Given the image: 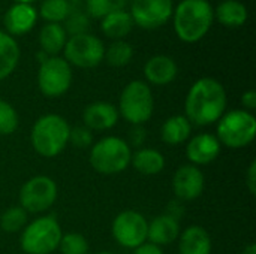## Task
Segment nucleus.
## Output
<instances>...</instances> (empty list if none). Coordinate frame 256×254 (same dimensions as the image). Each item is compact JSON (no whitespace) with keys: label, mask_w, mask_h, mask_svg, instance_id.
Here are the masks:
<instances>
[{"label":"nucleus","mask_w":256,"mask_h":254,"mask_svg":"<svg viewBox=\"0 0 256 254\" xmlns=\"http://www.w3.org/2000/svg\"><path fill=\"white\" fill-rule=\"evenodd\" d=\"M226 91L214 78H200L192 84L184 102L186 118L195 126H208L225 114Z\"/></svg>","instance_id":"1"},{"label":"nucleus","mask_w":256,"mask_h":254,"mask_svg":"<svg viewBox=\"0 0 256 254\" xmlns=\"http://www.w3.org/2000/svg\"><path fill=\"white\" fill-rule=\"evenodd\" d=\"M172 25L177 37L184 43L201 40L214 22L213 4L208 0H180L174 6Z\"/></svg>","instance_id":"2"},{"label":"nucleus","mask_w":256,"mask_h":254,"mask_svg":"<svg viewBox=\"0 0 256 254\" xmlns=\"http://www.w3.org/2000/svg\"><path fill=\"white\" fill-rule=\"evenodd\" d=\"M69 133L70 126L62 115L46 114L33 124L30 141L42 157H56L69 142Z\"/></svg>","instance_id":"3"},{"label":"nucleus","mask_w":256,"mask_h":254,"mask_svg":"<svg viewBox=\"0 0 256 254\" xmlns=\"http://www.w3.org/2000/svg\"><path fill=\"white\" fill-rule=\"evenodd\" d=\"M132 151L124 139L106 136L98 141L90 151V163L93 169L104 175L123 172L130 165Z\"/></svg>","instance_id":"4"},{"label":"nucleus","mask_w":256,"mask_h":254,"mask_svg":"<svg viewBox=\"0 0 256 254\" xmlns=\"http://www.w3.org/2000/svg\"><path fill=\"white\" fill-rule=\"evenodd\" d=\"M118 115L134 126H142L150 120L154 109V99L147 82L135 79L130 81L120 94Z\"/></svg>","instance_id":"5"},{"label":"nucleus","mask_w":256,"mask_h":254,"mask_svg":"<svg viewBox=\"0 0 256 254\" xmlns=\"http://www.w3.org/2000/svg\"><path fill=\"white\" fill-rule=\"evenodd\" d=\"M256 136L255 115L246 109H232L219 118L218 135L220 145L243 148L254 142Z\"/></svg>","instance_id":"6"},{"label":"nucleus","mask_w":256,"mask_h":254,"mask_svg":"<svg viewBox=\"0 0 256 254\" xmlns=\"http://www.w3.org/2000/svg\"><path fill=\"white\" fill-rule=\"evenodd\" d=\"M62 237V228L52 216L40 217L22 229L21 250L27 254H51L58 249Z\"/></svg>","instance_id":"7"},{"label":"nucleus","mask_w":256,"mask_h":254,"mask_svg":"<svg viewBox=\"0 0 256 254\" xmlns=\"http://www.w3.org/2000/svg\"><path fill=\"white\" fill-rule=\"evenodd\" d=\"M63 52V58L70 66L80 69H92L104 61L105 45L98 36L92 33H81L68 37Z\"/></svg>","instance_id":"8"},{"label":"nucleus","mask_w":256,"mask_h":254,"mask_svg":"<svg viewBox=\"0 0 256 254\" xmlns=\"http://www.w3.org/2000/svg\"><path fill=\"white\" fill-rule=\"evenodd\" d=\"M72 66L60 55L46 57L38 70V87L46 97H60L72 85Z\"/></svg>","instance_id":"9"},{"label":"nucleus","mask_w":256,"mask_h":254,"mask_svg":"<svg viewBox=\"0 0 256 254\" xmlns=\"http://www.w3.org/2000/svg\"><path fill=\"white\" fill-rule=\"evenodd\" d=\"M57 184L45 175H38L26 181L20 190V207L27 213L38 214L46 211L57 199Z\"/></svg>","instance_id":"10"},{"label":"nucleus","mask_w":256,"mask_h":254,"mask_svg":"<svg viewBox=\"0 0 256 254\" xmlns=\"http://www.w3.org/2000/svg\"><path fill=\"white\" fill-rule=\"evenodd\" d=\"M174 12V0H129V13L134 24L154 30L165 25Z\"/></svg>","instance_id":"11"},{"label":"nucleus","mask_w":256,"mask_h":254,"mask_svg":"<svg viewBox=\"0 0 256 254\" xmlns=\"http://www.w3.org/2000/svg\"><path fill=\"white\" fill-rule=\"evenodd\" d=\"M148 222L136 211H123L112 222V237L124 249H136L147 241Z\"/></svg>","instance_id":"12"},{"label":"nucleus","mask_w":256,"mask_h":254,"mask_svg":"<svg viewBox=\"0 0 256 254\" xmlns=\"http://www.w3.org/2000/svg\"><path fill=\"white\" fill-rule=\"evenodd\" d=\"M38 9L30 3H12L3 15V25L9 36L18 37L30 33L38 22Z\"/></svg>","instance_id":"13"},{"label":"nucleus","mask_w":256,"mask_h":254,"mask_svg":"<svg viewBox=\"0 0 256 254\" xmlns=\"http://www.w3.org/2000/svg\"><path fill=\"white\" fill-rule=\"evenodd\" d=\"M204 174L195 165H183L172 178V190L180 201H194L204 192Z\"/></svg>","instance_id":"14"},{"label":"nucleus","mask_w":256,"mask_h":254,"mask_svg":"<svg viewBox=\"0 0 256 254\" xmlns=\"http://www.w3.org/2000/svg\"><path fill=\"white\" fill-rule=\"evenodd\" d=\"M144 78L147 84L153 85H168L171 84L178 73V66L174 58L165 54H158L150 57L144 64Z\"/></svg>","instance_id":"15"},{"label":"nucleus","mask_w":256,"mask_h":254,"mask_svg":"<svg viewBox=\"0 0 256 254\" xmlns=\"http://www.w3.org/2000/svg\"><path fill=\"white\" fill-rule=\"evenodd\" d=\"M220 154V142L214 135L210 133H200L190 139L186 147L188 159L195 165H208L218 159Z\"/></svg>","instance_id":"16"},{"label":"nucleus","mask_w":256,"mask_h":254,"mask_svg":"<svg viewBox=\"0 0 256 254\" xmlns=\"http://www.w3.org/2000/svg\"><path fill=\"white\" fill-rule=\"evenodd\" d=\"M118 109L108 102L90 103L82 112L84 126L88 130H108L112 129L118 121Z\"/></svg>","instance_id":"17"},{"label":"nucleus","mask_w":256,"mask_h":254,"mask_svg":"<svg viewBox=\"0 0 256 254\" xmlns=\"http://www.w3.org/2000/svg\"><path fill=\"white\" fill-rule=\"evenodd\" d=\"M180 237V225L174 217L164 214L152 220L147 231L148 243L156 246H168Z\"/></svg>","instance_id":"18"},{"label":"nucleus","mask_w":256,"mask_h":254,"mask_svg":"<svg viewBox=\"0 0 256 254\" xmlns=\"http://www.w3.org/2000/svg\"><path fill=\"white\" fill-rule=\"evenodd\" d=\"M178 252L180 254H210L212 238L208 232L201 226H189L180 234Z\"/></svg>","instance_id":"19"},{"label":"nucleus","mask_w":256,"mask_h":254,"mask_svg":"<svg viewBox=\"0 0 256 254\" xmlns=\"http://www.w3.org/2000/svg\"><path fill=\"white\" fill-rule=\"evenodd\" d=\"M134 25V19L126 9L114 10L100 19V30L111 40H123L132 31Z\"/></svg>","instance_id":"20"},{"label":"nucleus","mask_w":256,"mask_h":254,"mask_svg":"<svg viewBox=\"0 0 256 254\" xmlns=\"http://www.w3.org/2000/svg\"><path fill=\"white\" fill-rule=\"evenodd\" d=\"M213 10L214 21L230 28L244 25L249 18L248 7L240 0H222L216 7H213Z\"/></svg>","instance_id":"21"},{"label":"nucleus","mask_w":256,"mask_h":254,"mask_svg":"<svg viewBox=\"0 0 256 254\" xmlns=\"http://www.w3.org/2000/svg\"><path fill=\"white\" fill-rule=\"evenodd\" d=\"M68 33L63 27V24H52L45 22L39 31V46L44 54L48 57L58 55L68 40Z\"/></svg>","instance_id":"22"},{"label":"nucleus","mask_w":256,"mask_h":254,"mask_svg":"<svg viewBox=\"0 0 256 254\" xmlns=\"http://www.w3.org/2000/svg\"><path fill=\"white\" fill-rule=\"evenodd\" d=\"M21 49L15 37L9 36L4 30H0V81L14 73L20 63Z\"/></svg>","instance_id":"23"},{"label":"nucleus","mask_w":256,"mask_h":254,"mask_svg":"<svg viewBox=\"0 0 256 254\" xmlns=\"http://www.w3.org/2000/svg\"><path fill=\"white\" fill-rule=\"evenodd\" d=\"M134 168L142 175H156L165 168V157L154 148H140L130 157Z\"/></svg>","instance_id":"24"},{"label":"nucleus","mask_w":256,"mask_h":254,"mask_svg":"<svg viewBox=\"0 0 256 254\" xmlns=\"http://www.w3.org/2000/svg\"><path fill=\"white\" fill-rule=\"evenodd\" d=\"M192 133V124L184 115H174L165 120L160 129L162 141L168 145L183 144Z\"/></svg>","instance_id":"25"},{"label":"nucleus","mask_w":256,"mask_h":254,"mask_svg":"<svg viewBox=\"0 0 256 254\" xmlns=\"http://www.w3.org/2000/svg\"><path fill=\"white\" fill-rule=\"evenodd\" d=\"M72 10L74 7L69 0H42L38 9V15L45 22L63 24Z\"/></svg>","instance_id":"26"},{"label":"nucleus","mask_w":256,"mask_h":254,"mask_svg":"<svg viewBox=\"0 0 256 254\" xmlns=\"http://www.w3.org/2000/svg\"><path fill=\"white\" fill-rule=\"evenodd\" d=\"M134 57V48L129 42L123 40H112L104 54V60L112 67H123L130 63Z\"/></svg>","instance_id":"27"},{"label":"nucleus","mask_w":256,"mask_h":254,"mask_svg":"<svg viewBox=\"0 0 256 254\" xmlns=\"http://www.w3.org/2000/svg\"><path fill=\"white\" fill-rule=\"evenodd\" d=\"M27 226V211L21 207H10L0 216V228L8 234H15Z\"/></svg>","instance_id":"28"},{"label":"nucleus","mask_w":256,"mask_h":254,"mask_svg":"<svg viewBox=\"0 0 256 254\" xmlns=\"http://www.w3.org/2000/svg\"><path fill=\"white\" fill-rule=\"evenodd\" d=\"M58 249L62 254H88L87 240L81 234H66L62 237Z\"/></svg>","instance_id":"29"},{"label":"nucleus","mask_w":256,"mask_h":254,"mask_svg":"<svg viewBox=\"0 0 256 254\" xmlns=\"http://www.w3.org/2000/svg\"><path fill=\"white\" fill-rule=\"evenodd\" d=\"M63 27L68 36H75L81 33H88L90 28V18L82 10H72L70 15L63 22Z\"/></svg>","instance_id":"30"},{"label":"nucleus","mask_w":256,"mask_h":254,"mask_svg":"<svg viewBox=\"0 0 256 254\" xmlns=\"http://www.w3.org/2000/svg\"><path fill=\"white\" fill-rule=\"evenodd\" d=\"M18 127V115L14 106L0 99V135H12Z\"/></svg>","instance_id":"31"},{"label":"nucleus","mask_w":256,"mask_h":254,"mask_svg":"<svg viewBox=\"0 0 256 254\" xmlns=\"http://www.w3.org/2000/svg\"><path fill=\"white\" fill-rule=\"evenodd\" d=\"M86 1V13L88 18L102 19L105 15L111 13V6L108 0H84Z\"/></svg>","instance_id":"32"},{"label":"nucleus","mask_w":256,"mask_h":254,"mask_svg":"<svg viewBox=\"0 0 256 254\" xmlns=\"http://www.w3.org/2000/svg\"><path fill=\"white\" fill-rule=\"evenodd\" d=\"M92 141H93L92 130H88L86 126L70 129L69 142H70L72 145H75L76 148H87L88 145H92Z\"/></svg>","instance_id":"33"},{"label":"nucleus","mask_w":256,"mask_h":254,"mask_svg":"<svg viewBox=\"0 0 256 254\" xmlns=\"http://www.w3.org/2000/svg\"><path fill=\"white\" fill-rule=\"evenodd\" d=\"M246 186L252 195H256V160H252V163L248 168L246 172Z\"/></svg>","instance_id":"34"},{"label":"nucleus","mask_w":256,"mask_h":254,"mask_svg":"<svg viewBox=\"0 0 256 254\" xmlns=\"http://www.w3.org/2000/svg\"><path fill=\"white\" fill-rule=\"evenodd\" d=\"M242 105L246 108V111H254L256 108V91L255 90H248L242 96Z\"/></svg>","instance_id":"35"},{"label":"nucleus","mask_w":256,"mask_h":254,"mask_svg":"<svg viewBox=\"0 0 256 254\" xmlns=\"http://www.w3.org/2000/svg\"><path fill=\"white\" fill-rule=\"evenodd\" d=\"M135 254H164V252L159 246L146 241L144 244H141L140 247L135 249Z\"/></svg>","instance_id":"36"},{"label":"nucleus","mask_w":256,"mask_h":254,"mask_svg":"<svg viewBox=\"0 0 256 254\" xmlns=\"http://www.w3.org/2000/svg\"><path fill=\"white\" fill-rule=\"evenodd\" d=\"M144 139H146V130L141 126H135L132 129V132H130V141H132V144L136 145V147H141L142 142H144Z\"/></svg>","instance_id":"37"},{"label":"nucleus","mask_w":256,"mask_h":254,"mask_svg":"<svg viewBox=\"0 0 256 254\" xmlns=\"http://www.w3.org/2000/svg\"><path fill=\"white\" fill-rule=\"evenodd\" d=\"M243 254H256V246L255 244H249L246 249H244V252Z\"/></svg>","instance_id":"38"},{"label":"nucleus","mask_w":256,"mask_h":254,"mask_svg":"<svg viewBox=\"0 0 256 254\" xmlns=\"http://www.w3.org/2000/svg\"><path fill=\"white\" fill-rule=\"evenodd\" d=\"M14 3H30V4H33L34 1H38V0H12Z\"/></svg>","instance_id":"39"},{"label":"nucleus","mask_w":256,"mask_h":254,"mask_svg":"<svg viewBox=\"0 0 256 254\" xmlns=\"http://www.w3.org/2000/svg\"><path fill=\"white\" fill-rule=\"evenodd\" d=\"M96 254H112V253H110V252H102V253H96Z\"/></svg>","instance_id":"40"},{"label":"nucleus","mask_w":256,"mask_h":254,"mask_svg":"<svg viewBox=\"0 0 256 254\" xmlns=\"http://www.w3.org/2000/svg\"><path fill=\"white\" fill-rule=\"evenodd\" d=\"M69 1H70V3H74V1H78V0H69Z\"/></svg>","instance_id":"41"}]
</instances>
